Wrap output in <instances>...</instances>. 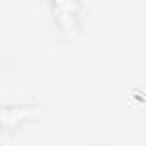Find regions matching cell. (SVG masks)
Masks as SVG:
<instances>
[{
    "label": "cell",
    "instance_id": "obj_1",
    "mask_svg": "<svg viewBox=\"0 0 146 146\" xmlns=\"http://www.w3.org/2000/svg\"><path fill=\"white\" fill-rule=\"evenodd\" d=\"M36 114H39L36 107H0V125L2 128H16Z\"/></svg>",
    "mask_w": 146,
    "mask_h": 146
}]
</instances>
